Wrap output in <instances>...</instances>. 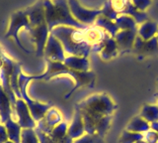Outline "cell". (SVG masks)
<instances>
[{
  "label": "cell",
  "instance_id": "cell-1",
  "mask_svg": "<svg viewBox=\"0 0 158 143\" xmlns=\"http://www.w3.org/2000/svg\"><path fill=\"white\" fill-rule=\"evenodd\" d=\"M83 118L85 133L96 134V126L103 117L112 115L116 105L107 93L92 95L75 105Z\"/></svg>",
  "mask_w": 158,
  "mask_h": 143
},
{
  "label": "cell",
  "instance_id": "cell-2",
  "mask_svg": "<svg viewBox=\"0 0 158 143\" xmlns=\"http://www.w3.org/2000/svg\"><path fill=\"white\" fill-rule=\"evenodd\" d=\"M61 75L70 76L74 80V82H75L74 87L65 95V100L70 97L74 92L82 87H92L94 86V83H95V80H96V75L91 71H88V72L74 71L67 68L61 62H52V61H47V71L44 74L39 76H30V78H31V81L33 80L49 81L52 78L61 76Z\"/></svg>",
  "mask_w": 158,
  "mask_h": 143
},
{
  "label": "cell",
  "instance_id": "cell-3",
  "mask_svg": "<svg viewBox=\"0 0 158 143\" xmlns=\"http://www.w3.org/2000/svg\"><path fill=\"white\" fill-rule=\"evenodd\" d=\"M51 34L61 43L64 52L68 56L88 58L92 48L85 40L84 29L58 26L53 28Z\"/></svg>",
  "mask_w": 158,
  "mask_h": 143
},
{
  "label": "cell",
  "instance_id": "cell-4",
  "mask_svg": "<svg viewBox=\"0 0 158 143\" xmlns=\"http://www.w3.org/2000/svg\"><path fill=\"white\" fill-rule=\"evenodd\" d=\"M43 3L49 32L58 26H69L76 29L87 28V26L74 19L67 0H43Z\"/></svg>",
  "mask_w": 158,
  "mask_h": 143
},
{
  "label": "cell",
  "instance_id": "cell-5",
  "mask_svg": "<svg viewBox=\"0 0 158 143\" xmlns=\"http://www.w3.org/2000/svg\"><path fill=\"white\" fill-rule=\"evenodd\" d=\"M30 82H31L30 76L25 75L23 72L20 73L18 83H19V88H20V92H21L22 100L27 103L29 110L31 112L34 120L38 122L46 115L48 110L51 107H52V103H43L40 101H33L32 98H30V96L27 93V86L29 85Z\"/></svg>",
  "mask_w": 158,
  "mask_h": 143
},
{
  "label": "cell",
  "instance_id": "cell-6",
  "mask_svg": "<svg viewBox=\"0 0 158 143\" xmlns=\"http://www.w3.org/2000/svg\"><path fill=\"white\" fill-rule=\"evenodd\" d=\"M22 28H25L29 32L32 30V27L30 25V22L28 20L26 13H25L24 10H20V11L14 12L11 15V17H10L7 32L5 33V38H14V40L18 45V47L25 53L30 54L31 51L27 50V49L24 47V45L21 43V41H20L19 36H18L19 31L21 30Z\"/></svg>",
  "mask_w": 158,
  "mask_h": 143
},
{
  "label": "cell",
  "instance_id": "cell-7",
  "mask_svg": "<svg viewBox=\"0 0 158 143\" xmlns=\"http://www.w3.org/2000/svg\"><path fill=\"white\" fill-rule=\"evenodd\" d=\"M70 12L75 20L85 26L94 25L96 19L101 15V9H88L83 7L78 0H67Z\"/></svg>",
  "mask_w": 158,
  "mask_h": 143
},
{
  "label": "cell",
  "instance_id": "cell-8",
  "mask_svg": "<svg viewBox=\"0 0 158 143\" xmlns=\"http://www.w3.org/2000/svg\"><path fill=\"white\" fill-rule=\"evenodd\" d=\"M44 56L46 58V61L61 63H63L66 58L61 43L52 34H49L48 36L46 48H44Z\"/></svg>",
  "mask_w": 158,
  "mask_h": 143
},
{
  "label": "cell",
  "instance_id": "cell-9",
  "mask_svg": "<svg viewBox=\"0 0 158 143\" xmlns=\"http://www.w3.org/2000/svg\"><path fill=\"white\" fill-rule=\"evenodd\" d=\"M29 33L30 36H31L32 41L36 45V55L38 57H43L48 36L51 34V32L48 30V24L44 23L40 26L34 27Z\"/></svg>",
  "mask_w": 158,
  "mask_h": 143
},
{
  "label": "cell",
  "instance_id": "cell-10",
  "mask_svg": "<svg viewBox=\"0 0 158 143\" xmlns=\"http://www.w3.org/2000/svg\"><path fill=\"white\" fill-rule=\"evenodd\" d=\"M16 121L22 127V129L26 128L34 129L37 126V122L34 120L27 103L22 98H17L16 101Z\"/></svg>",
  "mask_w": 158,
  "mask_h": 143
},
{
  "label": "cell",
  "instance_id": "cell-11",
  "mask_svg": "<svg viewBox=\"0 0 158 143\" xmlns=\"http://www.w3.org/2000/svg\"><path fill=\"white\" fill-rule=\"evenodd\" d=\"M61 120H62L61 113L56 108L51 107L46 113V115L41 120L37 122L36 128H38L39 130H41L44 133H47V134H51L53 128L56 125H58L60 122H62Z\"/></svg>",
  "mask_w": 158,
  "mask_h": 143
},
{
  "label": "cell",
  "instance_id": "cell-12",
  "mask_svg": "<svg viewBox=\"0 0 158 143\" xmlns=\"http://www.w3.org/2000/svg\"><path fill=\"white\" fill-rule=\"evenodd\" d=\"M132 51L135 54L142 57L154 56L158 54V39L154 37L150 40H143L136 36Z\"/></svg>",
  "mask_w": 158,
  "mask_h": 143
},
{
  "label": "cell",
  "instance_id": "cell-13",
  "mask_svg": "<svg viewBox=\"0 0 158 143\" xmlns=\"http://www.w3.org/2000/svg\"><path fill=\"white\" fill-rule=\"evenodd\" d=\"M136 36H137V30L118 31L117 33V35L114 37L117 43L118 53L125 54L132 51Z\"/></svg>",
  "mask_w": 158,
  "mask_h": 143
},
{
  "label": "cell",
  "instance_id": "cell-14",
  "mask_svg": "<svg viewBox=\"0 0 158 143\" xmlns=\"http://www.w3.org/2000/svg\"><path fill=\"white\" fill-rule=\"evenodd\" d=\"M24 11L26 13L30 25H31L32 28L40 26L44 23H47L43 0H38L36 3L33 4L32 6L27 7Z\"/></svg>",
  "mask_w": 158,
  "mask_h": 143
},
{
  "label": "cell",
  "instance_id": "cell-15",
  "mask_svg": "<svg viewBox=\"0 0 158 143\" xmlns=\"http://www.w3.org/2000/svg\"><path fill=\"white\" fill-rule=\"evenodd\" d=\"M91 51L100 54V58L103 61H110L112 59L118 56V54H120L115 39L111 36L107 37L106 40L101 43L100 45L92 48Z\"/></svg>",
  "mask_w": 158,
  "mask_h": 143
},
{
  "label": "cell",
  "instance_id": "cell-16",
  "mask_svg": "<svg viewBox=\"0 0 158 143\" xmlns=\"http://www.w3.org/2000/svg\"><path fill=\"white\" fill-rule=\"evenodd\" d=\"M67 134L70 136L73 140H75L77 138L85 134V127H84L83 118H82L80 110L77 109V108H75V113H74L72 122L70 123V125L68 126Z\"/></svg>",
  "mask_w": 158,
  "mask_h": 143
},
{
  "label": "cell",
  "instance_id": "cell-17",
  "mask_svg": "<svg viewBox=\"0 0 158 143\" xmlns=\"http://www.w3.org/2000/svg\"><path fill=\"white\" fill-rule=\"evenodd\" d=\"M12 114L13 110L11 101L0 83V123L4 124L10 118H12Z\"/></svg>",
  "mask_w": 158,
  "mask_h": 143
},
{
  "label": "cell",
  "instance_id": "cell-18",
  "mask_svg": "<svg viewBox=\"0 0 158 143\" xmlns=\"http://www.w3.org/2000/svg\"><path fill=\"white\" fill-rule=\"evenodd\" d=\"M63 64L67 68L78 72H88L90 69V62L88 58L77 57V56H67Z\"/></svg>",
  "mask_w": 158,
  "mask_h": 143
},
{
  "label": "cell",
  "instance_id": "cell-19",
  "mask_svg": "<svg viewBox=\"0 0 158 143\" xmlns=\"http://www.w3.org/2000/svg\"><path fill=\"white\" fill-rule=\"evenodd\" d=\"M158 31V24L154 21L147 20L137 27V36L143 40H150L156 37Z\"/></svg>",
  "mask_w": 158,
  "mask_h": 143
},
{
  "label": "cell",
  "instance_id": "cell-20",
  "mask_svg": "<svg viewBox=\"0 0 158 143\" xmlns=\"http://www.w3.org/2000/svg\"><path fill=\"white\" fill-rule=\"evenodd\" d=\"M94 25L99 27V28H101L102 30H104L108 34V35H110L113 38L117 35V33L118 31H120L115 21H112V20H110V19H108V18L104 17L102 15H100L96 19Z\"/></svg>",
  "mask_w": 158,
  "mask_h": 143
},
{
  "label": "cell",
  "instance_id": "cell-21",
  "mask_svg": "<svg viewBox=\"0 0 158 143\" xmlns=\"http://www.w3.org/2000/svg\"><path fill=\"white\" fill-rule=\"evenodd\" d=\"M6 130L8 133L9 140L13 143H21V133H22V127L18 124L16 120L10 118L4 123Z\"/></svg>",
  "mask_w": 158,
  "mask_h": 143
},
{
  "label": "cell",
  "instance_id": "cell-22",
  "mask_svg": "<svg viewBox=\"0 0 158 143\" xmlns=\"http://www.w3.org/2000/svg\"><path fill=\"white\" fill-rule=\"evenodd\" d=\"M123 15H128L132 17L135 19V21L136 22L137 25H140L143 22H145L148 20V17H147V14L145 12H141V11H138L137 9L132 5L131 0L128 1V3L126 5V7L123 8V10L122 12ZM121 14V15H122Z\"/></svg>",
  "mask_w": 158,
  "mask_h": 143
},
{
  "label": "cell",
  "instance_id": "cell-23",
  "mask_svg": "<svg viewBox=\"0 0 158 143\" xmlns=\"http://www.w3.org/2000/svg\"><path fill=\"white\" fill-rule=\"evenodd\" d=\"M150 129V123L140 116H136L130 121L127 126V130L135 133H143Z\"/></svg>",
  "mask_w": 158,
  "mask_h": 143
},
{
  "label": "cell",
  "instance_id": "cell-24",
  "mask_svg": "<svg viewBox=\"0 0 158 143\" xmlns=\"http://www.w3.org/2000/svg\"><path fill=\"white\" fill-rule=\"evenodd\" d=\"M116 24L118 28V30H137L138 25L135 21V19L128 15H118L116 19Z\"/></svg>",
  "mask_w": 158,
  "mask_h": 143
},
{
  "label": "cell",
  "instance_id": "cell-25",
  "mask_svg": "<svg viewBox=\"0 0 158 143\" xmlns=\"http://www.w3.org/2000/svg\"><path fill=\"white\" fill-rule=\"evenodd\" d=\"M140 117L149 123L158 121V105H145L141 109Z\"/></svg>",
  "mask_w": 158,
  "mask_h": 143
},
{
  "label": "cell",
  "instance_id": "cell-26",
  "mask_svg": "<svg viewBox=\"0 0 158 143\" xmlns=\"http://www.w3.org/2000/svg\"><path fill=\"white\" fill-rule=\"evenodd\" d=\"M67 129H68V126L65 122H60L58 125H56V127L53 128L52 131L51 132V134H48L51 136V138L53 140L54 143H56L57 141H59L67 134Z\"/></svg>",
  "mask_w": 158,
  "mask_h": 143
},
{
  "label": "cell",
  "instance_id": "cell-27",
  "mask_svg": "<svg viewBox=\"0 0 158 143\" xmlns=\"http://www.w3.org/2000/svg\"><path fill=\"white\" fill-rule=\"evenodd\" d=\"M101 15L110 19L112 21H116V19L118 17L120 14H118L115 10V8L113 7L111 0H107V1L104 3L103 7L101 8Z\"/></svg>",
  "mask_w": 158,
  "mask_h": 143
},
{
  "label": "cell",
  "instance_id": "cell-28",
  "mask_svg": "<svg viewBox=\"0 0 158 143\" xmlns=\"http://www.w3.org/2000/svg\"><path fill=\"white\" fill-rule=\"evenodd\" d=\"M142 133H135V132H131V131H123L122 137L120 139L121 143H137L143 139Z\"/></svg>",
  "mask_w": 158,
  "mask_h": 143
},
{
  "label": "cell",
  "instance_id": "cell-29",
  "mask_svg": "<svg viewBox=\"0 0 158 143\" xmlns=\"http://www.w3.org/2000/svg\"><path fill=\"white\" fill-rule=\"evenodd\" d=\"M21 143H40L39 138L36 132H35V129H32V128L22 129Z\"/></svg>",
  "mask_w": 158,
  "mask_h": 143
},
{
  "label": "cell",
  "instance_id": "cell-30",
  "mask_svg": "<svg viewBox=\"0 0 158 143\" xmlns=\"http://www.w3.org/2000/svg\"><path fill=\"white\" fill-rule=\"evenodd\" d=\"M73 143H104V138L98 134H87L85 133L81 137L77 138Z\"/></svg>",
  "mask_w": 158,
  "mask_h": 143
},
{
  "label": "cell",
  "instance_id": "cell-31",
  "mask_svg": "<svg viewBox=\"0 0 158 143\" xmlns=\"http://www.w3.org/2000/svg\"><path fill=\"white\" fill-rule=\"evenodd\" d=\"M131 2L138 11L145 12L146 9L152 4V0H131Z\"/></svg>",
  "mask_w": 158,
  "mask_h": 143
},
{
  "label": "cell",
  "instance_id": "cell-32",
  "mask_svg": "<svg viewBox=\"0 0 158 143\" xmlns=\"http://www.w3.org/2000/svg\"><path fill=\"white\" fill-rule=\"evenodd\" d=\"M128 1H130V0H111L113 7L115 8V10L120 14V15L122 14L123 8H125L126 5L128 3Z\"/></svg>",
  "mask_w": 158,
  "mask_h": 143
},
{
  "label": "cell",
  "instance_id": "cell-33",
  "mask_svg": "<svg viewBox=\"0 0 158 143\" xmlns=\"http://www.w3.org/2000/svg\"><path fill=\"white\" fill-rule=\"evenodd\" d=\"M34 129H35V132H36V134L39 138L40 143H54L53 140L51 138V136H49L48 134H47V133L39 130L38 128H34Z\"/></svg>",
  "mask_w": 158,
  "mask_h": 143
},
{
  "label": "cell",
  "instance_id": "cell-34",
  "mask_svg": "<svg viewBox=\"0 0 158 143\" xmlns=\"http://www.w3.org/2000/svg\"><path fill=\"white\" fill-rule=\"evenodd\" d=\"M146 139V143H156L158 142V133L155 131H146V135L143 136Z\"/></svg>",
  "mask_w": 158,
  "mask_h": 143
},
{
  "label": "cell",
  "instance_id": "cell-35",
  "mask_svg": "<svg viewBox=\"0 0 158 143\" xmlns=\"http://www.w3.org/2000/svg\"><path fill=\"white\" fill-rule=\"evenodd\" d=\"M7 141H9V137L6 127L2 123H0V143H6Z\"/></svg>",
  "mask_w": 158,
  "mask_h": 143
},
{
  "label": "cell",
  "instance_id": "cell-36",
  "mask_svg": "<svg viewBox=\"0 0 158 143\" xmlns=\"http://www.w3.org/2000/svg\"><path fill=\"white\" fill-rule=\"evenodd\" d=\"M73 141L74 140L72 139V138L69 136L68 134H66L65 136H64L63 138H61V139L59 140V141H57L56 143H73Z\"/></svg>",
  "mask_w": 158,
  "mask_h": 143
},
{
  "label": "cell",
  "instance_id": "cell-37",
  "mask_svg": "<svg viewBox=\"0 0 158 143\" xmlns=\"http://www.w3.org/2000/svg\"><path fill=\"white\" fill-rule=\"evenodd\" d=\"M150 128L153 129L155 132L158 133V121H154V122H151L150 123Z\"/></svg>",
  "mask_w": 158,
  "mask_h": 143
},
{
  "label": "cell",
  "instance_id": "cell-38",
  "mask_svg": "<svg viewBox=\"0 0 158 143\" xmlns=\"http://www.w3.org/2000/svg\"><path fill=\"white\" fill-rule=\"evenodd\" d=\"M6 143H13V142H12V141H10V140H9V141H7Z\"/></svg>",
  "mask_w": 158,
  "mask_h": 143
},
{
  "label": "cell",
  "instance_id": "cell-39",
  "mask_svg": "<svg viewBox=\"0 0 158 143\" xmlns=\"http://www.w3.org/2000/svg\"><path fill=\"white\" fill-rule=\"evenodd\" d=\"M156 37H157V39H158V31H157V34H156Z\"/></svg>",
  "mask_w": 158,
  "mask_h": 143
}]
</instances>
